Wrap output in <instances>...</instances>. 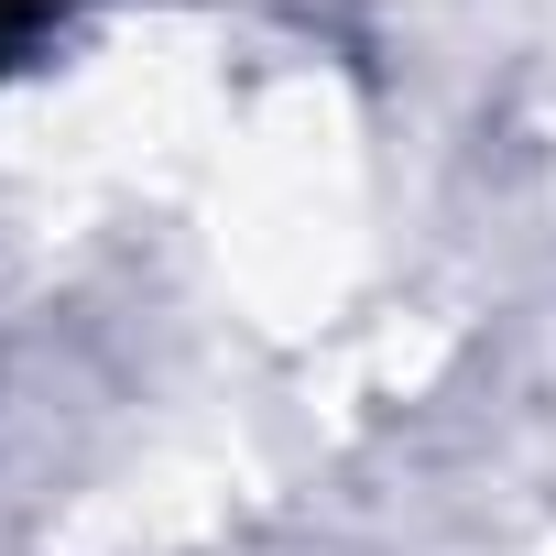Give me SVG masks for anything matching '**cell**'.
<instances>
[{"label":"cell","instance_id":"1","mask_svg":"<svg viewBox=\"0 0 556 556\" xmlns=\"http://www.w3.org/2000/svg\"><path fill=\"white\" fill-rule=\"evenodd\" d=\"M34 34H45V0H0V66H12Z\"/></svg>","mask_w":556,"mask_h":556}]
</instances>
